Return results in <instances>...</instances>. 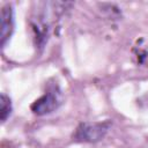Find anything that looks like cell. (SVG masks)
I'll return each instance as SVG.
<instances>
[{"label": "cell", "instance_id": "cell-4", "mask_svg": "<svg viewBox=\"0 0 148 148\" xmlns=\"http://www.w3.org/2000/svg\"><path fill=\"white\" fill-rule=\"evenodd\" d=\"M12 102L10 98L6 94H1L0 96V114H1V121L5 123L12 114Z\"/></svg>", "mask_w": 148, "mask_h": 148}, {"label": "cell", "instance_id": "cell-2", "mask_svg": "<svg viewBox=\"0 0 148 148\" xmlns=\"http://www.w3.org/2000/svg\"><path fill=\"white\" fill-rule=\"evenodd\" d=\"M64 97L60 88L56 84L50 87L44 95L37 98L30 106L31 111L37 116H45L56 111L62 104Z\"/></svg>", "mask_w": 148, "mask_h": 148}, {"label": "cell", "instance_id": "cell-3", "mask_svg": "<svg viewBox=\"0 0 148 148\" xmlns=\"http://www.w3.org/2000/svg\"><path fill=\"white\" fill-rule=\"evenodd\" d=\"M14 10L12 5L7 3L1 8V46L5 47L14 31Z\"/></svg>", "mask_w": 148, "mask_h": 148}, {"label": "cell", "instance_id": "cell-1", "mask_svg": "<svg viewBox=\"0 0 148 148\" xmlns=\"http://www.w3.org/2000/svg\"><path fill=\"white\" fill-rule=\"evenodd\" d=\"M111 126L110 121H94V123H81L74 134L73 140L75 142H89L94 143L102 140Z\"/></svg>", "mask_w": 148, "mask_h": 148}]
</instances>
